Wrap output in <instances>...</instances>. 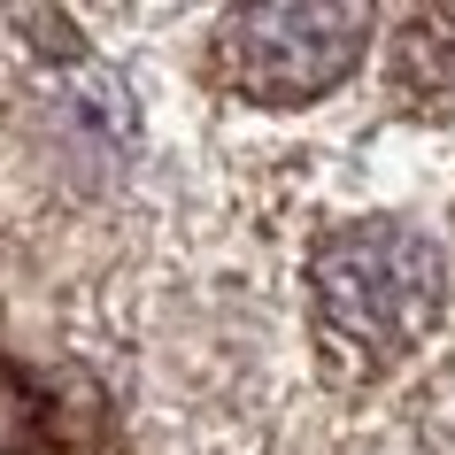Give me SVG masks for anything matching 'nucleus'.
Instances as JSON below:
<instances>
[{
  "label": "nucleus",
  "mask_w": 455,
  "mask_h": 455,
  "mask_svg": "<svg viewBox=\"0 0 455 455\" xmlns=\"http://www.w3.org/2000/svg\"><path fill=\"white\" fill-rule=\"evenodd\" d=\"M309 309L347 371H394L448 309V255L394 216L339 224L309 255Z\"/></svg>",
  "instance_id": "nucleus-1"
},
{
  "label": "nucleus",
  "mask_w": 455,
  "mask_h": 455,
  "mask_svg": "<svg viewBox=\"0 0 455 455\" xmlns=\"http://www.w3.org/2000/svg\"><path fill=\"white\" fill-rule=\"evenodd\" d=\"M363 47H371V8H347V0H263V8L224 16L216 70H224L232 93L263 100V108H301V100L332 93L363 62Z\"/></svg>",
  "instance_id": "nucleus-2"
},
{
  "label": "nucleus",
  "mask_w": 455,
  "mask_h": 455,
  "mask_svg": "<svg viewBox=\"0 0 455 455\" xmlns=\"http://www.w3.org/2000/svg\"><path fill=\"white\" fill-rule=\"evenodd\" d=\"M394 85L417 108H455V8L409 16L394 39Z\"/></svg>",
  "instance_id": "nucleus-3"
},
{
  "label": "nucleus",
  "mask_w": 455,
  "mask_h": 455,
  "mask_svg": "<svg viewBox=\"0 0 455 455\" xmlns=\"http://www.w3.org/2000/svg\"><path fill=\"white\" fill-rule=\"evenodd\" d=\"M47 440H54L47 394H39L16 363L0 355V455H31V448H47Z\"/></svg>",
  "instance_id": "nucleus-4"
}]
</instances>
